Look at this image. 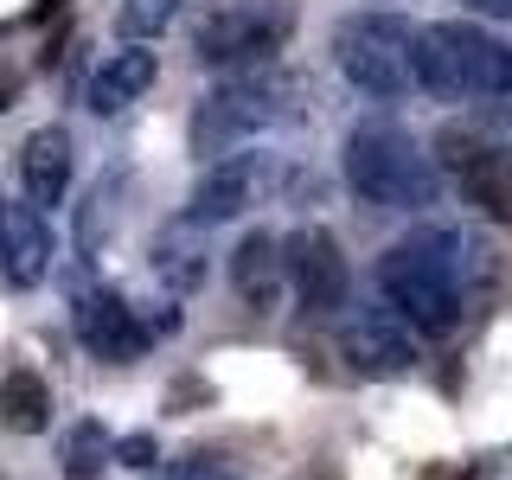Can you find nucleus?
<instances>
[{"mask_svg":"<svg viewBox=\"0 0 512 480\" xmlns=\"http://www.w3.org/2000/svg\"><path fill=\"white\" fill-rule=\"evenodd\" d=\"M282 282L295 288V301L308 314H340L352 295V269H346L340 244H333V231H320V224L288 231L282 237Z\"/></svg>","mask_w":512,"mask_h":480,"instance_id":"nucleus-8","label":"nucleus"},{"mask_svg":"<svg viewBox=\"0 0 512 480\" xmlns=\"http://www.w3.org/2000/svg\"><path fill=\"white\" fill-rule=\"evenodd\" d=\"M416 84L448 103H493L512 96V52L468 20L416 26Z\"/></svg>","mask_w":512,"mask_h":480,"instance_id":"nucleus-2","label":"nucleus"},{"mask_svg":"<svg viewBox=\"0 0 512 480\" xmlns=\"http://www.w3.org/2000/svg\"><path fill=\"white\" fill-rule=\"evenodd\" d=\"M288 116V84L282 77H231V84H218L212 96L199 103V116H192V154H231L237 141L263 135V128H276Z\"/></svg>","mask_w":512,"mask_h":480,"instance_id":"nucleus-6","label":"nucleus"},{"mask_svg":"<svg viewBox=\"0 0 512 480\" xmlns=\"http://www.w3.org/2000/svg\"><path fill=\"white\" fill-rule=\"evenodd\" d=\"M109 455H116V461H122V468H141V474H148V468H154V461H160V442L148 436V429H135V436H122L116 448H109Z\"/></svg>","mask_w":512,"mask_h":480,"instance_id":"nucleus-21","label":"nucleus"},{"mask_svg":"<svg viewBox=\"0 0 512 480\" xmlns=\"http://www.w3.org/2000/svg\"><path fill=\"white\" fill-rule=\"evenodd\" d=\"M148 474L154 480H244L224 455H205V448L199 455H180V461H160V468H148Z\"/></svg>","mask_w":512,"mask_h":480,"instance_id":"nucleus-20","label":"nucleus"},{"mask_svg":"<svg viewBox=\"0 0 512 480\" xmlns=\"http://www.w3.org/2000/svg\"><path fill=\"white\" fill-rule=\"evenodd\" d=\"M487 276V250L461 231H416L378 256V288L404 327L448 340L468 320V295Z\"/></svg>","mask_w":512,"mask_h":480,"instance_id":"nucleus-1","label":"nucleus"},{"mask_svg":"<svg viewBox=\"0 0 512 480\" xmlns=\"http://www.w3.org/2000/svg\"><path fill=\"white\" fill-rule=\"evenodd\" d=\"M71 327H77V340H84V352L103 359V365H135L141 352H148L141 314L122 288H84L77 308H71Z\"/></svg>","mask_w":512,"mask_h":480,"instance_id":"nucleus-9","label":"nucleus"},{"mask_svg":"<svg viewBox=\"0 0 512 480\" xmlns=\"http://www.w3.org/2000/svg\"><path fill=\"white\" fill-rule=\"evenodd\" d=\"M71 167H77V148H71V128H32L20 141V186H26V205L45 212V205H64L71 192Z\"/></svg>","mask_w":512,"mask_h":480,"instance_id":"nucleus-12","label":"nucleus"},{"mask_svg":"<svg viewBox=\"0 0 512 480\" xmlns=\"http://www.w3.org/2000/svg\"><path fill=\"white\" fill-rule=\"evenodd\" d=\"M256 186H263V160L256 154H218L212 167L199 173V186H192L186 218L192 224H224V218H237V212L256 205Z\"/></svg>","mask_w":512,"mask_h":480,"instance_id":"nucleus-11","label":"nucleus"},{"mask_svg":"<svg viewBox=\"0 0 512 480\" xmlns=\"http://www.w3.org/2000/svg\"><path fill=\"white\" fill-rule=\"evenodd\" d=\"M340 359L359 378H410L416 372V340L397 314H352L340 327Z\"/></svg>","mask_w":512,"mask_h":480,"instance_id":"nucleus-10","label":"nucleus"},{"mask_svg":"<svg viewBox=\"0 0 512 480\" xmlns=\"http://www.w3.org/2000/svg\"><path fill=\"white\" fill-rule=\"evenodd\" d=\"M461 7L487 13V20H512V0H461Z\"/></svg>","mask_w":512,"mask_h":480,"instance_id":"nucleus-22","label":"nucleus"},{"mask_svg":"<svg viewBox=\"0 0 512 480\" xmlns=\"http://www.w3.org/2000/svg\"><path fill=\"white\" fill-rule=\"evenodd\" d=\"M154 77H160V58L148 52V45H122V52H109L103 64H96V77H90V109L96 116H122L135 96H148L154 90Z\"/></svg>","mask_w":512,"mask_h":480,"instance_id":"nucleus-14","label":"nucleus"},{"mask_svg":"<svg viewBox=\"0 0 512 480\" xmlns=\"http://www.w3.org/2000/svg\"><path fill=\"white\" fill-rule=\"evenodd\" d=\"M205 224H167V231L154 237V256H148V269H154V282H167L173 295H192V288H205Z\"/></svg>","mask_w":512,"mask_h":480,"instance_id":"nucleus-15","label":"nucleus"},{"mask_svg":"<svg viewBox=\"0 0 512 480\" xmlns=\"http://www.w3.org/2000/svg\"><path fill=\"white\" fill-rule=\"evenodd\" d=\"M436 148H442L448 180L468 192V205H480L493 224H512V148H493L487 135H474L461 122L442 128Z\"/></svg>","mask_w":512,"mask_h":480,"instance_id":"nucleus-7","label":"nucleus"},{"mask_svg":"<svg viewBox=\"0 0 512 480\" xmlns=\"http://www.w3.org/2000/svg\"><path fill=\"white\" fill-rule=\"evenodd\" d=\"M333 64L352 90L397 103L416 90V26L397 13H346L333 26Z\"/></svg>","mask_w":512,"mask_h":480,"instance_id":"nucleus-4","label":"nucleus"},{"mask_svg":"<svg viewBox=\"0 0 512 480\" xmlns=\"http://www.w3.org/2000/svg\"><path fill=\"white\" fill-rule=\"evenodd\" d=\"M346 186L378 212H423V205H436L442 173L404 128L365 122L346 135Z\"/></svg>","mask_w":512,"mask_h":480,"instance_id":"nucleus-3","label":"nucleus"},{"mask_svg":"<svg viewBox=\"0 0 512 480\" xmlns=\"http://www.w3.org/2000/svg\"><path fill=\"white\" fill-rule=\"evenodd\" d=\"M52 269V231L32 205L0 199V282L7 288H39Z\"/></svg>","mask_w":512,"mask_h":480,"instance_id":"nucleus-13","label":"nucleus"},{"mask_svg":"<svg viewBox=\"0 0 512 480\" xmlns=\"http://www.w3.org/2000/svg\"><path fill=\"white\" fill-rule=\"evenodd\" d=\"M231 282H237V295L250 301L256 314L276 301V288H282V244L269 231H250L244 244L231 250Z\"/></svg>","mask_w":512,"mask_h":480,"instance_id":"nucleus-16","label":"nucleus"},{"mask_svg":"<svg viewBox=\"0 0 512 480\" xmlns=\"http://www.w3.org/2000/svg\"><path fill=\"white\" fill-rule=\"evenodd\" d=\"M288 32H295V7H288V0H231L212 20H199L192 58H199V71L244 77V71H263V64L282 52Z\"/></svg>","mask_w":512,"mask_h":480,"instance_id":"nucleus-5","label":"nucleus"},{"mask_svg":"<svg viewBox=\"0 0 512 480\" xmlns=\"http://www.w3.org/2000/svg\"><path fill=\"white\" fill-rule=\"evenodd\" d=\"M0 423H7L13 436L52 429V384L32 372V365H13V372L0 378Z\"/></svg>","mask_w":512,"mask_h":480,"instance_id":"nucleus-17","label":"nucleus"},{"mask_svg":"<svg viewBox=\"0 0 512 480\" xmlns=\"http://www.w3.org/2000/svg\"><path fill=\"white\" fill-rule=\"evenodd\" d=\"M116 436H109L96 416H84V423H71V436H64V480H103V468L116 455Z\"/></svg>","mask_w":512,"mask_h":480,"instance_id":"nucleus-18","label":"nucleus"},{"mask_svg":"<svg viewBox=\"0 0 512 480\" xmlns=\"http://www.w3.org/2000/svg\"><path fill=\"white\" fill-rule=\"evenodd\" d=\"M180 7H186V0H122V7H116V32L128 45H148V39H160V32L180 20Z\"/></svg>","mask_w":512,"mask_h":480,"instance_id":"nucleus-19","label":"nucleus"}]
</instances>
